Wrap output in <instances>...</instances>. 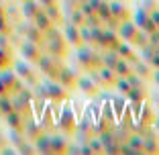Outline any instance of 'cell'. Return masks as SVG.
I'll list each match as a JSON object with an SVG mask.
<instances>
[{"instance_id": "obj_15", "label": "cell", "mask_w": 159, "mask_h": 155, "mask_svg": "<svg viewBox=\"0 0 159 155\" xmlns=\"http://www.w3.org/2000/svg\"><path fill=\"white\" fill-rule=\"evenodd\" d=\"M96 71H98L100 80H102V86H112L114 80H116V71H114L112 67L104 66V63H102L100 67H96Z\"/></svg>"}, {"instance_id": "obj_32", "label": "cell", "mask_w": 159, "mask_h": 155, "mask_svg": "<svg viewBox=\"0 0 159 155\" xmlns=\"http://www.w3.org/2000/svg\"><path fill=\"white\" fill-rule=\"evenodd\" d=\"M88 145H90V149H92V153H102V149H104L102 143H100V139L96 135H92L88 139Z\"/></svg>"}, {"instance_id": "obj_2", "label": "cell", "mask_w": 159, "mask_h": 155, "mask_svg": "<svg viewBox=\"0 0 159 155\" xmlns=\"http://www.w3.org/2000/svg\"><path fill=\"white\" fill-rule=\"evenodd\" d=\"M43 88H45V98L51 100V102H61V100H67L66 88H63V86H61L57 80H47V82H43Z\"/></svg>"}, {"instance_id": "obj_30", "label": "cell", "mask_w": 159, "mask_h": 155, "mask_svg": "<svg viewBox=\"0 0 159 155\" xmlns=\"http://www.w3.org/2000/svg\"><path fill=\"white\" fill-rule=\"evenodd\" d=\"M84 25L86 27H98V25H102V21L98 19L96 12H90V14H84Z\"/></svg>"}, {"instance_id": "obj_28", "label": "cell", "mask_w": 159, "mask_h": 155, "mask_svg": "<svg viewBox=\"0 0 159 155\" xmlns=\"http://www.w3.org/2000/svg\"><path fill=\"white\" fill-rule=\"evenodd\" d=\"M70 23L75 25V27H80V25H84V12L78 8V6H74L71 8V14H70Z\"/></svg>"}, {"instance_id": "obj_18", "label": "cell", "mask_w": 159, "mask_h": 155, "mask_svg": "<svg viewBox=\"0 0 159 155\" xmlns=\"http://www.w3.org/2000/svg\"><path fill=\"white\" fill-rule=\"evenodd\" d=\"M31 21H33V25L39 29V31H47V29H49V27L53 25L51 21H49V16L45 14V10H41V8H39L37 12H35V16H33Z\"/></svg>"}, {"instance_id": "obj_34", "label": "cell", "mask_w": 159, "mask_h": 155, "mask_svg": "<svg viewBox=\"0 0 159 155\" xmlns=\"http://www.w3.org/2000/svg\"><path fill=\"white\" fill-rule=\"evenodd\" d=\"M147 63H149L153 70H159V47L153 49V53L149 55V59H147Z\"/></svg>"}, {"instance_id": "obj_24", "label": "cell", "mask_w": 159, "mask_h": 155, "mask_svg": "<svg viewBox=\"0 0 159 155\" xmlns=\"http://www.w3.org/2000/svg\"><path fill=\"white\" fill-rule=\"evenodd\" d=\"M23 2H25V4H23V14L27 16V19H33L35 12L41 8L39 2H37V0H23Z\"/></svg>"}, {"instance_id": "obj_36", "label": "cell", "mask_w": 159, "mask_h": 155, "mask_svg": "<svg viewBox=\"0 0 159 155\" xmlns=\"http://www.w3.org/2000/svg\"><path fill=\"white\" fill-rule=\"evenodd\" d=\"M149 19L153 21V25L159 29V8H151L149 10Z\"/></svg>"}, {"instance_id": "obj_14", "label": "cell", "mask_w": 159, "mask_h": 155, "mask_svg": "<svg viewBox=\"0 0 159 155\" xmlns=\"http://www.w3.org/2000/svg\"><path fill=\"white\" fill-rule=\"evenodd\" d=\"M49 145H51V153H66L70 143L63 135H49Z\"/></svg>"}, {"instance_id": "obj_5", "label": "cell", "mask_w": 159, "mask_h": 155, "mask_svg": "<svg viewBox=\"0 0 159 155\" xmlns=\"http://www.w3.org/2000/svg\"><path fill=\"white\" fill-rule=\"evenodd\" d=\"M47 53L53 57H63L67 53V43L66 39H63V35H59V37H53V39H47Z\"/></svg>"}, {"instance_id": "obj_35", "label": "cell", "mask_w": 159, "mask_h": 155, "mask_svg": "<svg viewBox=\"0 0 159 155\" xmlns=\"http://www.w3.org/2000/svg\"><path fill=\"white\" fill-rule=\"evenodd\" d=\"M10 110H12V100H8V98H0V112L6 114V112H10Z\"/></svg>"}, {"instance_id": "obj_6", "label": "cell", "mask_w": 159, "mask_h": 155, "mask_svg": "<svg viewBox=\"0 0 159 155\" xmlns=\"http://www.w3.org/2000/svg\"><path fill=\"white\" fill-rule=\"evenodd\" d=\"M92 53H94V49L90 47V45H86V43L78 45L75 59H78V66L82 67V70H92Z\"/></svg>"}, {"instance_id": "obj_12", "label": "cell", "mask_w": 159, "mask_h": 155, "mask_svg": "<svg viewBox=\"0 0 159 155\" xmlns=\"http://www.w3.org/2000/svg\"><path fill=\"white\" fill-rule=\"evenodd\" d=\"M114 49H116L118 57H125V59H129L131 63H135V61L139 59V57L135 55V49H133V45L129 41H122V39H120V41L116 43V47H114Z\"/></svg>"}, {"instance_id": "obj_4", "label": "cell", "mask_w": 159, "mask_h": 155, "mask_svg": "<svg viewBox=\"0 0 159 155\" xmlns=\"http://www.w3.org/2000/svg\"><path fill=\"white\" fill-rule=\"evenodd\" d=\"M120 41L116 35V31H112V29H102V33H100V37L96 39V47H98V51H104V49H114L116 47V43Z\"/></svg>"}, {"instance_id": "obj_16", "label": "cell", "mask_w": 159, "mask_h": 155, "mask_svg": "<svg viewBox=\"0 0 159 155\" xmlns=\"http://www.w3.org/2000/svg\"><path fill=\"white\" fill-rule=\"evenodd\" d=\"M110 102V106H112V110H114V114H116V118H120L122 114L126 112V96L125 94H118V96H114V98H110L108 100Z\"/></svg>"}, {"instance_id": "obj_20", "label": "cell", "mask_w": 159, "mask_h": 155, "mask_svg": "<svg viewBox=\"0 0 159 155\" xmlns=\"http://www.w3.org/2000/svg\"><path fill=\"white\" fill-rule=\"evenodd\" d=\"M20 51H23V55L27 57V59H37V57L41 55L39 43H33V41H25L23 47H20Z\"/></svg>"}, {"instance_id": "obj_37", "label": "cell", "mask_w": 159, "mask_h": 155, "mask_svg": "<svg viewBox=\"0 0 159 155\" xmlns=\"http://www.w3.org/2000/svg\"><path fill=\"white\" fill-rule=\"evenodd\" d=\"M6 61H8V53H6L4 49H0V67L6 66Z\"/></svg>"}, {"instance_id": "obj_11", "label": "cell", "mask_w": 159, "mask_h": 155, "mask_svg": "<svg viewBox=\"0 0 159 155\" xmlns=\"http://www.w3.org/2000/svg\"><path fill=\"white\" fill-rule=\"evenodd\" d=\"M63 39H66L67 45H74V47L82 45V39H80V27H75V25L67 23L66 29H63Z\"/></svg>"}, {"instance_id": "obj_13", "label": "cell", "mask_w": 159, "mask_h": 155, "mask_svg": "<svg viewBox=\"0 0 159 155\" xmlns=\"http://www.w3.org/2000/svg\"><path fill=\"white\" fill-rule=\"evenodd\" d=\"M133 71H135L137 75H141L145 82H149L151 80V74H153V67H151L145 59H137L135 63H133Z\"/></svg>"}, {"instance_id": "obj_39", "label": "cell", "mask_w": 159, "mask_h": 155, "mask_svg": "<svg viewBox=\"0 0 159 155\" xmlns=\"http://www.w3.org/2000/svg\"><path fill=\"white\" fill-rule=\"evenodd\" d=\"M151 80H153V82H155V86L159 88V70H155L153 74H151Z\"/></svg>"}, {"instance_id": "obj_7", "label": "cell", "mask_w": 159, "mask_h": 155, "mask_svg": "<svg viewBox=\"0 0 159 155\" xmlns=\"http://www.w3.org/2000/svg\"><path fill=\"white\" fill-rule=\"evenodd\" d=\"M57 82H59L61 86L66 90H74L75 88V80H78V75H75V71L71 70V67H59V71H57Z\"/></svg>"}, {"instance_id": "obj_9", "label": "cell", "mask_w": 159, "mask_h": 155, "mask_svg": "<svg viewBox=\"0 0 159 155\" xmlns=\"http://www.w3.org/2000/svg\"><path fill=\"white\" fill-rule=\"evenodd\" d=\"M108 6H110V14L118 21H126L131 19V10L125 6L122 0H108Z\"/></svg>"}, {"instance_id": "obj_29", "label": "cell", "mask_w": 159, "mask_h": 155, "mask_svg": "<svg viewBox=\"0 0 159 155\" xmlns=\"http://www.w3.org/2000/svg\"><path fill=\"white\" fill-rule=\"evenodd\" d=\"M126 80H129L131 88H145V80H143L141 75H137L135 71H131V74L126 75Z\"/></svg>"}, {"instance_id": "obj_33", "label": "cell", "mask_w": 159, "mask_h": 155, "mask_svg": "<svg viewBox=\"0 0 159 155\" xmlns=\"http://www.w3.org/2000/svg\"><path fill=\"white\" fill-rule=\"evenodd\" d=\"M120 153H122V155H141V151L135 149V147H131L126 141H122V143H120Z\"/></svg>"}, {"instance_id": "obj_8", "label": "cell", "mask_w": 159, "mask_h": 155, "mask_svg": "<svg viewBox=\"0 0 159 155\" xmlns=\"http://www.w3.org/2000/svg\"><path fill=\"white\" fill-rule=\"evenodd\" d=\"M75 88H80L86 96H96L100 92V88L94 84V80L90 78V75H78V80H75Z\"/></svg>"}, {"instance_id": "obj_26", "label": "cell", "mask_w": 159, "mask_h": 155, "mask_svg": "<svg viewBox=\"0 0 159 155\" xmlns=\"http://www.w3.org/2000/svg\"><path fill=\"white\" fill-rule=\"evenodd\" d=\"M147 41H149V35H147L143 29H137V33L133 35V39L129 43H131V45H135V47H143Z\"/></svg>"}, {"instance_id": "obj_1", "label": "cell", "mask_w": 159, "mask_h": 155, "mask_svg": "<svg viewBox=\"0 0 159 155\" xmlns=\"http://www.w3.org/2000/svg\"><path fill=\"white\" fill-rule=\"evenodd\" d=\"M75 112L74 108H71L70 102H66V106H63V110H61L59 114V121H57V127H59V131H63L66 135H71V133L75 131Z\"/></svg>"}, {"instance_id": "obj_3", "label": "cell", "mask_w": 159, "mask_h": 155, "mask_svg": "<svg viewBox=\"0 0 159 155\" xmlns=\"http://www.w3.org/2000/svg\"><path fill=\"white\" fill-rule=\"evenodd\" d=\"M135 118H137V125H139L141 129H147V127L153 125L155 110H153V106H151V102L147 98L141 102V106H139V110H137V116Z\"/></svg>"}, {"instance_id": "obj_31", "label": "cell", "mask_w": 159, "mask_h": 155, "mask_svg": "<svg viewBox=\"0 0 159 155\" xmlns=\"http://www.w3.org/2000/svg\"><path fill=\"white\" fill-rule=\"evenodd\" d=\"M102 153H108V155H114V153H120V143L114 139V141H110V143H106L104 145V149H102Z\"/></svg>"}, {"instance_id": "obj_21", "label": "cell", "mask_w": 159, "mask_h": 155, "mask_svg": "<svg viewBox=\"0 0 159 155\" xmlns=\"http://www.w3.org/2000/svg\"><path fill=\"white\" fill-rule=\"evenodd\" d=\"M112 70L116 71V75H122V78H126V75L133 71V63H131L129 59H125V57H118Z\"/></svg>"}, {"instance_id": "obj_25", "label": "cell", "mask_w": 159, "mask_h": 155, "mask_svg": "<svg viewBox=\"0 0 159 155\" xmlns=\"http://www.w3.org/2000/svg\"><path fill=\"white\" fill-rule=\"evenodd\" d=\"M43 10H45V14L49 16V21H51L53 25H55V23H59V21H61V10H59V6H57V2H55V4H49V6H45Z\"/></svg>"}, {"instance_id": "obj_27", "label": "cell", "mask_w": 159, "mask_h": 155, "mask_svg": "<svg viewBox=\"0 0 159 155\" xmlns=\"http://www.w3.org/2000/svg\"><path fill=\"white\" fill-rule=\"evenodd\" d=\"M96 14H98V19L102 21V25H104V21H106V19H110V16H112V14H110V6H108V0H102V2L98 4Z\"/></svg>"}, {"instance_id": "obj_17", "label": "cell", "mask_w": 159, "mask_h": 155, "mask_svg": "<svg viewBox=\"0 0 159 155\" xmlns=\"http://www.w3.org/2000/svg\"><path fill=\"white\" fill-rule=\"evenodd\" d=\"M125 96H126V102L129 104H141L147 98V88H131Z\"/></svg>"}, {"instance_id": "obj_23", "label": "cell", "mask_w": 159, "mask_h": 155, "mask_svg": "<svg viewBox=\"0 0 159 155\" xmlns=\"http://www.w3.org/2000/svg\"><path fill=\"white\" fill-rule=\"evenodd\" d=\"M100 55H102V63L108 66V67H114V63H116V59H118L116 49H104V51H100Z\"/></svg>"}, {"instance_id": "obj_19", "label": "cell", "mask_w": 159, "mask_h": 155, "mask_svg": "<svg viewBox=\"0 0 159 155\" xmlns=\"http://www.w3.org/2000/svg\"><path fill=\"white\" fill-rule=\"evenodd\" d=\"M35 149L39 153H51V145H49V133H39L35 137Z\"/></svg>"}, {"instance_id": "obj_10", "label": "cell", "mask_w": 159, "mask_h": 155, "mask_svg": "<svg viewBox=\"0 0 159 155\" xmlns=\"http://www.w3.org/2000/svg\"><path fill=\"white\" fill-rule=\"evenodd\" d=\"M137 29L139 27H137L131 19H126V21H120V25H118V29H116V35H118V39H122V41H131L133 35L137 33Z\"/></svg>"}, {"instance_id": "obj_40", "label": "cell", "mask_w": 159, "mask_h": 155, "mask_svg": "<svg viewBox=\"0 0 159 155\" xmlns=\"http://www.w3.org/2000/svg\"><path fill=\"white\" fill-rule=\"evenodd\" d=\"M6 90H8V88H6V86H4V82L0 80V94H6Z\"/></svg>"}, {"instance_id": "obj_22", "label": "cell", "mask_w": 159, "mask_h": 155, "mask_svg": "<svg viewBox=\"0 0 159 155\" xmlns=\"http://www.w3.org/2000/svg\"><path fill=\"white\" fill-rule=\"evenodd\" d=\"M131 21H133V23H135L139 29H143V25L149 21V10L143 8V6H139V8H137L135 12L131 14Z\"/></svg>"}, {"instance_id": "obj_38", "label": "cell", "mask_w": 159, "mask_h": 155, "mask_svg": "<svg viewBox=\"0 0 159 155\" xmlns=\"http://www.w3.org/2000/svg\"><path fill=\"white\" fill-rule=\"evenodd\" d=\"M39 2V6H43V8H45V6H49V4H55L57 0H37Z\"/></svg>"}]
</instances>
